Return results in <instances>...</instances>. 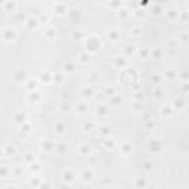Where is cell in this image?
Listing matches in <instances>:
<instances>
[{
	"mask_svg": "<svg viewBox=\"0 0 189 189\" xmlns=\"http://www.w3.org/2000/svg\"><path fill=\"white\" fill-rule=\"evenodd\" d=\"M2 35H3V41L5 43H12V41L16 39V31L12 28V27H5Z\"/></svg>",
	"mask_w": 189,
	"mask_h": 189,
	"instance_id": "obj_1",
	"label": "cell"
},
{
	"mask_svg": "<svg viewBox=\"0 0 189 189\" xmlns=\"http://www.w3.org/2000/svg\"><path fill=\"white\" fill-rule=\"evenodd\" d=\"M25 120H27V115L24 112H15L13 114V123L15 124H22L25 123Z\"/></svg>",
	"mask_w": 189,
	"mask_h": 189,
	"instance_id": "obj_2",
	"label": "cell"
},
{
	"mask_svg": "<svg viewBox=\"0 0 189 189\" xmlns=\"http://www.w3.org/2000/svg\"><path fill=\"white\" fill-rule=\"evenodd\" d=\"M2 7H3V11H5L6 13H12V12H15V9H16V5H15L12 0H7Z\"/></svg>",
	"mask_w": 189,
	"mask_h": 189,
	"instance_id": "obj_3",
	"label": "cell"
},
{
	"mask_svg": "<svg viewBox=\"0 0 189 189\" xmlns=\"http://www.w3.org/2000/svg\"><path fill=\"white\" fill-rule=\"evenodd\" d=\"M25 25H27V28L28 30H34V28H37V25H39V21L35 19V18H28L27 21H25Z\"/></svg>",
	"mask_w": 189,
	"mask_h": 189,
	"instance_id": "obj_4",
	"label": "cell"
},
{
	"mask_svg": "<svg viewBox=\"0 0 189 189\" xmlns=\"http://www.w3.org/2000/svg\"><path fill=\"white\" fill-rule=\"evenodd\" d=\"M3 154L7 155V157H12V155L15 154V148L12 146L11 143H6L5 146H3Z\"/></svg>",
	"mask_w": 189,
	"mask_h": 189,
	"instance_id": "obj_5",
	"label": "cell"
},
{
	"mask_svg": "<svg viewBox=\"0 0 189 189\" xmlns=\"http://www.w3.org/2000/svg\"><path fill=\"white\" fill-rule=\"evenodd\" d=\"M108 35H109V39H111V40H117V39H118V31L111 30V31L108 33Z\"/></svg>",
	"mask_w": 189,
	"mask_h": 189,
	"instance_id": "obj_6",
	"label": "cell"
},
{
	"mask_svg": "<svg viewBox=\"0 0 189 189\" xmlns=\"http://www.w3.org/2000/svg\"><path fill=\"white\" fill-rule=\"evenodd\" d=\"M55 131H56V133H62V131H64V124L56 123L55 124Z\"/></svg>",
	"mask_w": 189,
	"mask_h": 189,
	"instance_id": "obj_7",
	"label": "cell"
},
{
	"mask_svg": "<svg viewBox=\"0 0 189 189\" xmlns=\"http://www.w3.org/2000/svg\"><path fill=\"white\" fill-rule=\"evenodd\" d=\"M74 40H83V35H81V33H80V31H75V33H74Z\"/></svg>",
	"mask_w": 189,
	"mask_h": 189,
	"instance_id": "obj_8",
	"label": "cell"
},
{
	"mask_svg": "<svg viewBox=\"0 0 189 189\" xmlns=\"http://www.w3.org/2000/svg\"><path fill=\"white\" fill-rule=\"evenodd\" d=\"M34 83H35V81H33V80H30V81H28V84H27V87H28V90H34V87L37 86V84L34 86Z\"/></svg>",
	"mask_w": 189,
	"mask_h": 189,
	"instance_id": "obj_9",
	"label": "cell"
},
{
	"mask_svg": "<svg viewBox=\"0 0 189 189\" xmlns=\"http://www.w3.org/2000/svg\"><path fill=\"white\" fill-rule=\"evenodd\" d=\"M161 112H163V115H165V114L168 115V114H170V106L167 105L165 108H163V109H161Z\"/></svg>",
	"mask_w": 189,
	"mask_h": 189,
	"instance_id": "obj_10",
	"label": "cell"
},
{
	"mask_svg": "<svg viewBox=\"0 0 189 189\" xmlns=\"http://www.w3.org/2000/svg\"><path fill=\"white\" fill-rule=\"evenodd\" d=\"M49 80H50V75H49V74H43V75H41V81H49Z\"/></svg>",
	"mask_w": 189,
	"mask_h": 189,
	"instance_id": "obj_11",
	"label": "cell"
},
{
	"mask_svg": "<svg viewBox=\"0 0 189 189\" xmlns=\"http://www.w3.org/2000/svg\"><path fill=\"white\" fill-rule=\"evenodd\" d=\"M80 152H86V155H87V152H89V148L84 145V146H80Z\"/></svg>",
	"mask_w": 189,
	"mask_h": 189,
	"instance_id": "obj_12",
	"label": "cell"
},
{
	"mask_svg": "<svg viewBox=\"0 0 189 189\" xmlns=\"http://www.w3.org/2000/svg\"><path fill=\"white\" fill-rule=\"evenodd\" d=\"M174 105H176V108L180 109V108H182V102H180V100H176V102H174Z\"/></svg>",
	"mask_w": 189,
	"mask_h": 189,
	"instance_id": "obj_13",
	"label": "cell"
},
{
	"mask_svg": "<svg viewBox=\"0 0 189 189\" xmlns=\"http://www.w3.org/2000/svg\"><path fill=\"white\" fill-rule=\"evenodd\" d=\"M39 2H41V0H39Z\"/></svg>",
	"mask_w": 189,
	"mask_h": 189,
	"instance_id": "obj_14",
	"label": "cell"
}]
</instances>
